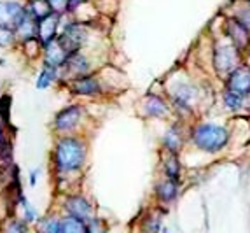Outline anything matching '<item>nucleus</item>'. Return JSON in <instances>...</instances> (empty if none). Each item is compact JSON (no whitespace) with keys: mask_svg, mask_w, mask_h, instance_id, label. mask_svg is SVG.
Listing matches in <instances>:
<instances>
[{"mask_svg":"<svg viewBox=\"0 0 250 233\" xmlns=\"http://www.w3.org/2000/svg\"><path fill=\"white\" fill-rule=\"evenodd\" d=\"M86 154H88L86 142L74 135H67V137L58 139L56 146H54L53 165L56 172L62 175L75 174L84 166Z\"/></svg>","mask_w":250,"mask_h":233,"instance_id":"1","label":"nucleus"},{"mask_svg":"<svg viewBox=\"0 0 250 233\" xmlns=\"http://www.w3.org/2000/svg\"><path fill=\"white\" fill-rule=\"evenodd\" d=\"M229 130L217 123H198L189 132V140L196 149L207 154H217L229 144Z\"/></svg>","mask_w":250,"mask_h":233,"instance_id":"2","label":"nucleus"},{"mask_svg":"<svg viewBox=\"0 0 250 233\" xmlns=\"http://www.w3.org/2000/svg\"><path fill=\"white\" fill-rule=\"evenodd\" d=\"M242 62V51L234 47L231 42H219L213 49V69L219 75L228 77L231 72L240 67Z\"/></svg>","mask_w":250,"mask_h":233,"instance_id":"3","label":"nucleus"},{"mask_svg":"<svg viewBox=\"0 0 250 233\" xmlns=\"http://www.w3.org/2000/svg\"><path fill=\"white\" fill-rule=\"evenodd\" d=\"M58 44L67 51L68 56L74 53H79L83 49V46L88 41V30L83 23H75V21H70L67 25L63 26L62 32L58 35Z\"/></svg>","mask_w":250,"mask_h":233,"instance_id":"4","label":"nucleus"},{"mask_svg":"<svg viewBox=\"0 0 250 233\" xmlns=\"http://www.w3.org/2000/svg\"><path fill=\"white\" fill-rule=\"evenodd\" d=\"M224 35L226 39L233 44L234 47L242 51H247L250 47V28H247L243 23L236 18H226L224 21Z\"/></svg>","mask_w":250,"mask_h":233,"instance_id":"5","label":"nucleus"},{"mask_svg":"<svg viewBox=\"0 0 250 233\" xmlns=\"http://www.w3.org/2000/svg\"><path fill=\"white\" fill-rule=\"evenodd\" d=\"M62 74H65L68 77V81L72 79H77V77H84V75H89L91 74V63H89V58L86 54L79 53H74L70 54L65 62V65L60 69V77Z\"/></svg>","mask_w":250,"mask_h":233,"instance_id":"6","label":"nucleus"},{"mask_svg":"<svg viewBox=\"0 0 250 233\" xmlns=\"http://www.w3.org/2000/svg\"><path fill=\"white\" fill-rule=\"evenodd\" d=\"M83 117V107L81 105H68V107L62 109L53 121V128L58 133H67L77 128Z\"/></svg>","mask_w":250,"mask_h":233,"instance_id":"7","label":"nucleus"},{"mask_svg":"<svg viewBox=\"0 0 250 233\" xmlns=\"http://www.w3.org/2000/svg\"><path fill=\"white\" fill-rule=\"evenodd\" d=\"M26 18L25 5L14 0H5L0 2V26H7V28L16 30V26Z\"/></svg>","mask_w":250,"mask_h":233,"instance_id":"8","label":"nucleus"},{"mask_svg":"<svg viewBox=\"0 0 250 233\" xmlns=\"http://www.w3.org/2000/svg\"><path fill=\"white\" fill-rule=\"evenodd\" d=\"M65 210H67V216L75 217V219L83 221V223H88L93 217V205L86 196L83 195H70L65 200Z\"/></svg>","mask_w":250,"mask_h":233,"instance_id":"9","label":"nucleus"},{"mask_svg":"<svg viewBox=\"0 0 250 233\" xmlns=\"http://www.w3.org/2000/svg\"><path fill=\"white\" fill-rule=\"evenodd\" d=\"M226 90L250 96V67L240 65L226 77Z\"/></svg>","mask_w":250,"mask_h":233,"instance_id":"10","label":"nucleus"},{"mask_svg":"<svg viewBox=\"0 0 250 233\" xmlns=\"http://www.w3.org/2000/svg\"><path fill=\"white\" fill-rule=\"evenodd\" d=\"M68 90L77 96H96L102 93V83L95 75H84L68 81Z\"/></svg>","mask_w":250,"mask_h":233,"instance_id":"11","label":"nucleus"},{"mask_svg":"<svg viewBox=\"0 0 250 233\" xmlns=\"http://www.w3.org/2000/svg\"><path fill=\"white\" fill-rule=\"evenodd\" d=\"M60 21H62V16L58 14H51L46 20L39 21V35L37 41L42 46V49L46 46H49L51 42H54L58 39V30H60Z\"/></svg>","mask_w":250,"mask_h":233,"instance_id":"12","label":"nucleus"},{"mask_svg":"<svg viewBox=\"0 0 250 233\" xmlns=\"http://www.w3.org/2000/svg\"><path fill=\"white\" fill-rule=\"evenodd\" d=\"M163 147L167 153L171 154H179L180 149L184 147V142H186V135H184V130L179 123H173L171 126H168V130L163 135Z\"/></svg>","mask_w":250,"mask_h":233,"instance_id":"13","label":"nucleus"},{"mask_svg":"<svg viewBox=\"0 0 250 233\" xmlns=\"http://www.w3.org/2000/svg\"><path fill=\"white\" fill-rule=\"evenodd\" d=\"M144 114L149 117H167L170 114V107H168L167 100L159 95H147L142 104Z\"/></svg>","mask_w":250,"mask_h":233,"instance_id":"14","label":"nucleus"},{"mask_svg":"<svg viewBox=\"0 0 250 233\" xmlns=\"http://www.w3.org/2000/svg\"><path fill=\"white\" fill-rule=\"evenodd\" d=\"M177 196H179V183L177 181L165 177L156 184V198L161 204H171L177 200Z\"/></svg>","mask_w":250,"mask_h":233,"instance_id":"15","label":"nucleus"},{"mask_svg":"<svg viewBox=\"0 0 250 233\" xmlns=\"http://www.w3.org/2000/svg\"><path fill=\"white\" fill-rule=\"evenodd\" d=\"M42 51H44V65L56 67V69H62L68 58V53L60 46L58 41L51 42L49 46H46Z\"/></svg>","mask_w":250,"mask_h":233,"instance_id":"16","label":"nucleus"},{"mask_svg":"<svg viewBox=\"0 0 250 233\" xmlns=\"http://www.w3.org/2000/svg\"><path fill=\"white\" fill-rule=\"evenodd\" d=\"M16 39L18 42H23V44H28L32 41H37V35H39V23L35 20L26 14V18L21 21L20 25L16 26Z\"/></svg>","mask_w":250,"mask_h":233,"instance_id":"17","label":"nucleus"},{"mask_svg":"<svg viewBox=\"0 0 250 233\" xmlns=\"http://www.w3.org/2000/svg\"><path fill=\"white\" fill-rule=\"evenodd\" d=\"M25 9H26V14H28L32 20L37 21V23L53 14L49 4H47V0H28Z\"/></svg>","mask_w":250,"mask_h":233,"instance_id":"18","label":"nucleus"},{"mask_svg":"<svg viewBox=\"0 0 250 233\" xmlns=\"http://www.w3.org/2000/svg\"><path fill=\"white\" fill-rule=\"evenodd\" d=\"M163 174L168 179H173L180 183V174H182V165H180L179 154L167 153L165 160H163Z\"/></svg>","mask_w":250,"mask_h":233,"instance_id":"19","label":"nucleus"},{"mask_svg":"<svg viewBox=\"0 0 250 233\" xmlns=\"http://www.w3.org/2000/svg\"><path fill=\"white\" fill-rule=\"evenodd\" d=\"M245 98L247 96L231 92V90H224V92H222V104H224V107L228 109V111H231V113H240V111L245 107Z\"/></svg>","mask_w":250,"mask_h":233,"instance_id":"20","label":"nucleus"},{"mask_svg":"<svg viewBox=\"0 0 250 233\" xmlns=\"http://www.w3.org/2000/svg\"><path fill=\"white\" fill-rule=\"evenodd\" d=\"M58 79H60V69L51 65H44V69H42L37 77V88L39 90H46V88H49L51 84L56 83Z\"/></svg>","mask_w":250,"mask_h":233,"instance_id":"21","label":"nucleus"},{"mask_svg":"<svg viewBox=\"0 0 250 233\" xmlns=\"http://www.w3.org/2000/svg\"><path fill=\"white\" fill-rule=\"evenodd\" d=\"M37 233H62V219L56 216H47L39 221Z\"/></svg>","mask_w":250,"mask_h":233,"instance_id":"22","label":"nucleus"},{"mask_svg":"<svg viewBox=\"0 0 250 233\" xmlns=\"http://www.w3.org/2000/svg\"><path fill=\"white\" fill-rule=\"evenodd\" d=\"M62 233H86V223L75 219V217H63L62 219Z\"/></svg>","mask_w":250,"mask_h":233,"instance_id":"23","label":"nucleus"},{"mask_svg":"<svg viewBox=\"0 0 250 233\" xmlns=\"http://www.w3.org/2000/svg\"><path fill=\"white\" fill-rule=\"evenodd\" d=\"M11 104L13 100L9 95L0 96V121L4 123V126H11Z\"/></svg>","mask_w":250,"mask_h":233,"instance_id":"24","label":"nucleus"},{"mask_svg":"<svg viewBox=\"0 0 250 233\" xmlns=\"http://www.w3.org/2000/svg\"><path fill=\"white\" fill-rule=\"evenodd\" d=\"M16 32L13 28L7 26H0V47H11L13 44H16Z\"/></svg>","mask_w":250,"mask_h":233,"instance_id":"25","label":"nucleus"},{"mask_svg":"<svg viewBox=\"0 0 250 233\" xmlns=\"http://www.w3.org/2000/svg\"><path fill=\"white\" fill-rule=\"evenodd\" d=\"M142 228H144V233H158L159 230H161V217L150 214V216L146 217Z\"/></svg>","mask_w":250,"mask_h":233,"instance_id":"26","label":"nucleus"},{"mask_svg":"<svg viewBox=\"0 0 250 233\" xmlns=\"http://www.w3.org/2000/svg\"><path fill=\"white\" fill-rule=\"evenodd\" d=\"M86 233H107V225L100 217H91L86 223Z\"/></svg>","mask_w":250,"mask_h":233,"instance_id":"27","label":"nucleus"},{"mask_svg":"<svg viewBox=\"0 0 250 233\" xmlns=\"http://www.w3.org/2000/svg\"><path fill=\"white\" fill-rule=\"evenodd\" d=\"M4 233H28V228H26V223L23 219H11L5 225Z\"/></svg>","mask_w":250,"mask_h":233,"instance_id":"28","label":"nucleus"},{"mask_svg":"<svg viewBox=\"0 0 250 233\" xmlns=\"http://www.w3.org/2000/svg\"><path fill=\"white\" fill-rule=\"evenodd\" d=\"M21 207H23V221L25 223H34V221H37V210H35L34 205H30L28 202H26V198H23L20 202Z\"/></svg>","mask_w":250,"mask_h":233,"instance_id":"29","label":"nucleus"},{"mask_svg":"<svg viewBox=\"0 0 250 233\" xmlns=\"http://www.w3.org/2000/svg\"><path fill=\"white\" fill-rule=\"evenodd\" d=\"M53 14H58V16H65L68 14V0H47Z\"/></svg>","mask_w":250,"mask_h":233,"instance_id":"30","label":"nucleus"},{"mask_svg":"<svg viewBox=\"0 0 250 233\" xmlns=\"http://www.w3.org/2000/svg\"><path fill=\"white\" fill-rule=\"evenodd\" d=\"M39 174H41V170H34L32 172V174H30V184H32V186H35V184H37V177H39Z\"/></svg>","mask_w":250,"mask_h":233,"instance_id":"31","label":"nucleus"},{"mask_svg":"<svg viewBox=\"0 0 250 233\" xmlns=\"http://www.w3.org/2000/svg\"><path fill=\"white\" fill-rule=\"evenodd\" d=\"M163 233H168V230H163Z\"/></svg>","mask_w":250,"mask_h":233,"instance_id":"32","label":"nucleus"},{"mask_svg":"<svg viewBox=\"0 0 250 233\" xmlns=\"http://www.w3.org/2000/svg\"><path fill=\"white\" fill-rule=\"evenodd\" d=\"M247 53H249V54H250V47H249V49H247Z\"/></svg>","mask_w":250,"mask_h":233,"instance_id":"33","label":"nucleus"},{"mask_svg":"<svg viewBox=\"0 0 250 233\" xmlns=\"http://www.w3.org/2000/svg\"><path fill=\"white\" fill-rule=\"evenodd\" d=\"M245 2H249V4H250V0H245Z\"/></svg>","mask_w":250,"mask_h":233,"instance_id":"34","label":"nucleus"}]
</instances>
